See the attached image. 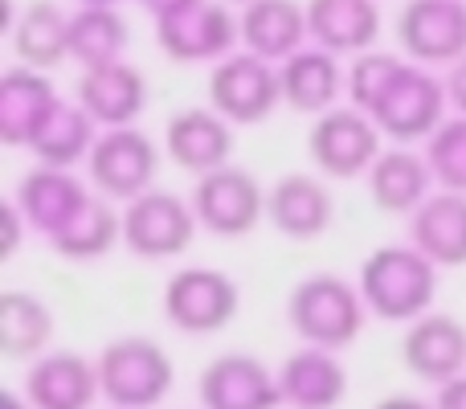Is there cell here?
Returning a JSON list of instances; mask_svg holds the SVG:
<instances>
[{
  "instance_id": "obj_1",
  "label": "cell",
  "mask_w": 466,
  "mask_h": 409,
  "mask_svg": "<svg viewBox=\"0 0 466 409\" xmlns=\"http://www.w3.org/2000/svg\"><path fill=\"white\" fill-rule=\"evenodd\" d=\"M356 287H360L372 315L389 323H413L430 312L438 295V266L413 241L380 246L360 262Z\"/></svg>"
},
{
  "instance_id": "obj_2",
  "label": "cell",
  "mask_w": 466,
  "mask_h": 409,
  "mask_svg": "<svg viewBox=\"0 0 466 409\" xmlns=\"http://www.w3.org/2000/svg\"><path fill=\"white\" fill-rule=\"evenodd\" d=\"M364 315H369V303H364L360 287H352L339 274H307L303 282H295V291L287 295V323L303 344L315 348H339L356 344L364 332Z\"/></svg>"
},
{
  "instance_id": "obj_3",
  "label": "cell",
  "mask_w": 466,
  "mask_h": 409,
  "mask_svg": "<svg viewBox=\"0 0 466 409\" xmlns=\"http://www.w3.org/2000/svg\"><path fill=\"white\" fill-rule=\"evenodd\" d=\"M103 402L119 409H156L177 385V364L152 336H119L95 356Z\"/></svg>"
},
{
  "instance_id": "obj_4",
  "label": "cell",
  "mask_w": 466,
  "mask_h": 409,
  "mask_svg": "<svg viewBox=\"0 0 466 409\" xmlns=\"http://www.w3.org/2000/svg\"><path fill=\"white\" fill-rule=\"evenodd\" d=\"M160 148L139 128H103L86 156L90 189L106 201H136L156 189Z\"/></svg>"
},
{
  "instance_id": "obj_5",
  "label": "cell",
  "mask_w": 466,
  "mask_h": 409,
  "mask_svg": "<svg viewBox=\"0 0 466 409\" xmlns=\"http://www.w3.org/2000/svg\"><path fill=\"white\" fill-rule=\"evenodd\" d=\"M307 156L311 164L331 180H356L369 177V169L380 156V128L360 107H331L315 115L307 131Z\"/></svg>"
},
{
  "instance_id": "obj_6",
  "label": "cell",
  "mask_w": 466,
  "mask_h": 409,
  "mask_svg": "<svg viewBox=\"0 0 466 409\" xmlns=\"http://www.w3.org/2000/svg\"><path fill=\"white\" fill-rule=\"evenodd\" d=\"M197 230H201V221H197L193 205L177 193H164V189H147L144 197L123 205V246L144 262L180 258L193 246Z\"/></svg>"
},
{
  "instance_id": "obj_7",
  "label": "cell",
  "mask_w": 466,
  "mask_h": 409,
  "mask_svg": "<svg viewBox=\"0 0 466 409\" xmlns=\"http://www.w3.org/2000/svg\"><path fill=\"white\" fill-rule=\"evenodd\" d=\"M241 41V25L226 0H193L156 21V46L177 66L221 62Z\"/></svg>"
},
{
  "instance_id": "obj_8",
  "label": "cell",
  "mask_w": 466,
  "mask_h": 409,
  "mask_svg": "<svg viewBox=\"0 0 466 409\" xmlns=\"http://www.w3.org/2000/svg\"><path fill=\"white\" fill-rule=\"evenodd\" d=\"M446 82L438 74H430L426 66L410 62L397 82L385 90L377 107H372V119H377L380 136L393 139V144H426L438 128L446 123Z\"/></svg>"
},
{
  "instance_id": "obj_9",
  "label": "cell",
  "mask_w": 466,
  "mask_h": 409,
  "mask_svg": "<svg viewBox=\"0 0 466 409\" xmlns=\"http://www.w3.org/2000/svg\"><path fill=\"white\" fill-rule=\"evenodd\" d=\"M282 103V82L279 66L266 57L249 54H229L213 62L209 70V107L221 111L233 128H249V123H266Z\"/></svg>"
},
{
  "instance_id": "obj_10",
  "label": "cell",
  "mask_w": 466,
  "mask_h": 409,
  "mask_svg": "<svg viewBox=\"0 0 466 409\" xmlns=\"http://www.w3.org/2000/svg\"><path fill=\"white\" fill-rule=\"evenodd\" d=\"M238 307V282L213 266H185L164 282V320L185 336H213L229 328Z\"/></svg>"
},
{
  "instance_id": "obj_11",
  "label": "cell",
  "mask_w": 466,
  "mask_h": 409,
  "mask_svg": "<svg viewBox=\"0 0 466 409\" xmlns=\"http://www.w3.org/2000/svg\"><path fill=\"white\" fill-rule=\"evenodd\" d=\"M188 205H193L201 230H209L213 238H246L266 217L262 185L246 169H238V164H226V169H213L205 177H197Z\"/></svg>"
},
{
  "instance_id": "obj_12",
  "label": "cell",
  "mask_w": 466,
  "mask_h": 409,
  "mask_svg": "<svg viewBox=\"0 0 466 409\" xmlns=\"http://www.w3.org/2000/svg\"><path fill=\"white\" fill-rule=\"evenodd\" d=\"M397 46L418 66H454L466 57V0H405Z\"/></svg>"
},
{
  "instance_id": "obj_13",
  "label": "cell",
  "mask_w": 466,
  "mask_h": 409,
  "mask_svg": "<svg viewBox=\"0 0 466 409\" xmlns=\"http://www.w3.org/2000/svg\"><path fill=\"white\" fill-rule=\"evenodd\" d=\"M201 409H279V373H270L258 356L226 353L209 361L197 377Z\"/></svg>"
},
{
  "instance_id": "obj_14",
  "label": "cell",
  "mask_w": 466,
  "mask_h": 409,
  "mask_svg": "<svg viewBox=\"0 0 466 409\" xmlns=\"http://www.w3.org/2000/svg\"><path fill=\"white\" fill-rule=\"evenodd\" d=\"M164 152L180 172L205 177L233 156V123L213 107H185L164 128Z\"/></svg>"
},
{
  "instance_id": "obj_15",
  "label": "cell",
  "mask_w": 466,
  "mask_h": 409,
  "mask_svg": "<svg viewBox=\"0 0 466 409\" xmlns=\"http://www.w3.org/2000/svg\"><path fill=\"white\" fill-rule=\"evenodd\" d=\"M401 361L426 385H442V381L466 373V328L462 320L442 312H426L405 328L401 340Z\"/></svg>"
},
{
  "instance_id": "obj_16",
  "label": "cell",
  "mask_w": 466,
  "mask_h": 409,
  "mask_svg": "<svg viewBox=\"0 0 466 409\" xmlns=\"http://www.w3.org/2000/svg\"><path fill=\"white\" fill-rule=\"evenodd\" d=\"M25 397L33 409H95L103 397L98 364L78 353H46L29 361Z\"/></svg>"
},
{
  "instance_id": "obj_17",
  "label": "cell",
  "mask_w": 466,
  "mask_h": 409,
  "mask_svg": "<svg viewBox=\"0 0 466 409\" xmlns=\"http://www.w3.org/2000/svg\"><path fill=\"white\" fill-rule=\"evenodd\" d=\"M74 103H82V111L98 128H136L147 107V78L127 62L95 66V70H82Z\"/></svg>"
},
{
  "instance_id": "obj_18",
  "label": "cell",
  "mask_w": 466,
  "mask_h": 409,
  "mask_svg": "<svg viewBox=\"0 0 466 409\" xmlns=\"http://www.w3.org/2000/svg\"><path fill=\"white\" fill-rule=\"evenodd\" d=\"M331 217H336V201H331L328 185L311 172H287L266 193V221L290 241L323 238Z\"/></svg>"
},
{
  "instance_id": "obj_19",
  "label": "cell",
  "mask_w": 466,
  "mask_h": 409,
  "mask_svg": "<svg viewBox=\"0 0 466 409\" xmlns=\"http://www.w3.org/2000/svg\"><path fill=\"white\" fill-rule=\"evenodd\" d=\"M90 201V189L74 177V169H29L21 180H16V205H21L25 221H29L33 233L41 238H54L70 225V217L78 213L82 205Z\"/></svg>"
},
{
  "instance_id": "obj_20",
  "label": "cell",
  "mask_w": 466,
  "mask_h": 409,
  "mask_svg": "<svg viewBox=\"0 0 466 409\" xmlns=\"http://www.w3.org/2000/svg\"><path fill=\"white\" fill-rule=\"evenodd\" d=\"M57 103L62 98H57V87L49 82L46 70L8 66L0 74V139H5V148H29Z\"/></svg>"
},
{
  "instance_id": "obj_21",
  "label": "cell",
  "mask_w": 466,
  "mask_h": 409,
  "mask_svg": "<svg viewBox=\"0 0 466 409\" xmlns=\"http://www.w3.org/2000/svg\"><path fill=\"white\" fill-rule=\"evenodd\" d=\"M279 389L287 409H336L348 397V369L331 348L303 344L279 364Z\"/></svg>"
},
{
  "instance_id": "obj_22",
  "label": "cell",
  "mask_w": 466,
  "mask_h": 409,
  "mask_svg": "<svg viewBox=\"0 0 466 409\" xmlns=\"http://www.w3.org/2000/svg\"><path fill=\"white\" fill-rule=\"evenodd\" d=\"M348 70L339 66V57L331 49H299L287 62H279V82H282V103L299 115H323L331 107H339L344 95Z\"/></svg>"
},
{
  "instance_id": "obj_23",
  "label": "cell",
  "mask_w": 466,
  "mask_h": 409,
  "mask_svg": "<svg viewBox=\"0 0 466 409\" xmlns=\"http://www.w3.org/2000/svg\"><path fill=\"white\" fill-rule=\"evenodd\" d=\"M410 241L438 271L466 266V193H430L418 213H410Z\"/></svg>"
},
{
  "instance_id": "obj_24",
  "label": "cell",
  "mask_w": 466,
  "mask_h": 409,
  "mask_svg": "<svg viewBox=\"0 0 466 409\" xmlns=\"http://www.w3.org/2000/svg\"><path fill=\"white\" fill-rule=\"evenodd\" d=\"M241 46L266 62H287L290 54L303 49L307 33V5L299 0H249L241 5Z\"/></svg>"
},
{
  "instance_id": "obj_25",
  "label": "cell",
  "mask_w": 466,
  "mask_h": 409,
  "mask_svg": "<svg viewBox=\"0 0 466 409\" xmlns=\"http://www.w3.org/2000/svg\"><path fill=\"white\" fill-rule=\"evenodd\" d=\"M307 33L319 49L356 57L377 46L380 8L377 0H307Z\"/></svg>"
},
{
  "instance_id": "obj_26",
  "label": "cell",
  "mask_w": 466,
  "mask_h": 409,
  "mask_svg": "<svg viewBox=\"0 0 466 409\" xmlns=\"http://www.w3.org/2000/svg\"><path fill=\"white\" fill-rule=\"evenodd\" d=\"M430 185H434V172H430L426 152H413L405 144L380 152L369 169V197L380 213H418V205L430 197Z\"/></svg>"
},
{
  "instance_id": "obj_27",
  "label": "cell",
  "mask_w": 466,
  "mask_h": 409,
  "mask_svg": "<svg viewBox=\"0 0 466 409\" xmlns=\"http://www.w3.org/2000/svg\"><path fill=\"white\" fill-rule=\"evenodd\" d=\"M54 312L33 291L8 287L0 295V356L5 361H37L54 344Z\"/></svg>"
},
{
  "instance_id": "obj_28",
  "label": "cell",
  "mask_w": 466,
  "mask_h": 409,
  "mask_svg": "<svg viewBox=\"0 0 466 409\" xmlns=\"http://www.w3.org/2000/svg\"><path fill=\"white\" fill-rule=\"evenodd\" d=\"M98 139V123L82 111V103H57L54 115L37 128L33 144L25 152L33 156L46 169H74V164H86L90 148Z\"/></svg>"
},
{
  "instance_id": "obj_29",
  "label": "cell",
  "mask_w": 466,
  "mask_h": 409,
  "mask_svg": "<svg viewBox=\"0 0 466 409\" xmlns=\"http://www.w3.org/2000/svg\"><path fill=\"white\" fill-rule=\"evenodd\" d=\"M13 54L21 57V66H33V70H57L70 57V13H62L54 0L25 5L13 29Z\"/></svg>"
},
{
  "instance_id": "obj_30",
  "label": "cell",
  "mask_w": 466,
  "mask_h": 409,
  "mask_svg": "<svg viewBox=\"0 0 466 409\" xmlns=\"http://www.w3.org/2000/svg\"><path fill=\"white\" fill-rule=\"evenodd\" d=\"M127 41L131 29L115 5H78L70 13V57L82 70L123 62Z\"/></svg>"
},
{
  "instance_id": "obj_31",
  "label": "cell",
  "mask_w": 466,
  "mask_h": 409,
  "mask_svg": "<svg viewBox=\"0 0 466 409\" xmlns=\"http://www.w3.org/2000/svg\"><path fill=\"white\" fill-rule=\"evenodd\" d=\"M123 241V213H115V201L106 197H90L78 213L70 217L62 233L49 238V246L57 250V258L66 262H98Z\"/></svg>"
},
{
  "instance_id": "obj_32",
  "label": "cell",
  "mask_w": 466,
  "mask_h": 409,
  "mask_svg": "<svg viewBox=\"0 0 466 409\" xmlns=\"http://www.w3.org/2000/svg\"><path fill=\"white\" fill-rule=\"evenodd\" d=\"M405 66L410 62H405L401 54H385V49H364V54H356L352 66H348V78H344L348 103L372 115V107L385 98V90L393 87Z\"/></svg>"
},
{
  "instance_id": "obj_33",
  "label": "cell",
  "mask_w": 466,
  "mask_h": 409,
  "mask_svg": "<svg viewBox=\"0 0 466 409\" xmlns=\"http://www.w3.org/2000/svg\"><path fill=\"white\" fill-rule=\"evenodd\" d=\"M426 160L434 185L466 193V115H446V123L426 139Z\"/></svg>"
},
{
  "instance_id": "obj_34",
  "label": "cell",
  "mask_w": 466,
  "mask_h": 409,
  "mask_svg": "<svg viewBox=\"0 0 466 409\" xmlns=\"http://www.w3.org/2000/svg\"><path fill=\"white\" fill-rule=\"evenodd\" d=\"M0 217H5V241H0V254L13 258L16 250H21V238H25V230H29V221H25V213H21V205H16V197H8L5 209H0Z\"/></svg>"
},
{
  "instance_id": "obj_35",
  "label": "cell",
  "mask_w": 466,
  "mask_h": 409,
  "mask_svg": "<svg viewBox=\"0 0 466 409\" xmlns=\"http://www.w3.org/2000/svg\"><path fill=\"white\" fill-rule=\"evenodd\" d=\"M446 98L459 115H466V57H459L454 66H446Z\"/></svg>"
},
{
  "instance_id": "obj_36",
  "label": "cell",
  "mask_w": 466,
  "mask_h": 409,
  "mask_svg": "<svg viewBox=\"0 0 466 409\" xmlns=\"http://www.w3.org/2000/svg\"><path fill=\"white\" fill-rule=\"evenodd\" d=\"M434 409H466V373H459V377H451V381L438 385Z\"/></svg>"
},
{
  "instance_id": "obj_37",
  "label": "cell",
  "mask_w": 466,
  "mask_h": 409,
  "mask_svg": "<svg viewBox=\"0 0 466 409\" xmlns=\"http://www.w3.org/2000/svg\"><path fill=\"white\" fill-rule=\"evenodd\" d=\"M372 409H434V402H421V397H413V394H393V397H385V402H377Z\"/></svg>"
},
{
  "instance_id": "obj_38",
  "label": "cell",
  "mask_w": 466,
  "mask_h": 409,
  "mask_svg": "<svg viewBox=\"0 0 466 409\" xmlns=\"http://www.w3.org/2000/svg\"><path fill=\"white\" fill-rule=\"evenodd\" d=\"M185 5H193V0H139V8H144L147 16H168V13H177V8H185Z\"/></svg>"
},
{
  "instance_id": "obj_39",
  "label": "cell",
  "mask_w": 466,
  "mask_h": 409,
  "mask_svg": "<svg viewBox=\"0 0 466 409\" xmlns=\"http://www.w3.org/2000/svg\"><path fill=\"white\" fill-rule=\"evenodd\" d=\"M0 409H33L29 397L16 394V389H0Z\"/></svg>"
},
{
  "instance_id": "obj_40",
  "label": "cell",
  "mask_w": 466,
  "mask_h": 409,
  "mask_svg": "<svg viewBox=\"0 0 466 409\" xmlns=\"http://www.w3.org/2000/svg\"><path fill=\"white\" fill-rule=\"evenodd\" d=\"M82 5H119V0H82Z\"/></svg>"
},
{
  "instance_id": "obj_41",
  "label": "cell",
  "mask_w": 466,
  "mask_h": 409,
  "mask_svg": "<svg viewBox=\"0 0 466 409\" xmlns=\"http://www.w3.org/2000/svg\"><path fill=\"white\" fill-rule=\"evenodd\" d=\"M238 5H249V0H238Z\"/></svg>"
},
{
  "instance_id": "obj_42",
  "label": "cell",
  "mask_w": 466,
  "mask_h": 409,
  "mask_svg": "<svg viewBox=\"0 0 466 409\" xmlns=\"http://www.w3.org/2000/svg\"><path fill=\"white\" fill-rule=\"evenodd\" d=\"M106 409H119V405H106Z\"/></svg>"
}]
</instances>
